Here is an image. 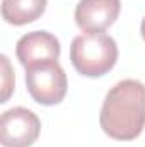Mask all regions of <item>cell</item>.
Wrapping results in <instances>:
<instances>
[{"mask_svg": "<svg viewBox=\"0 0 145 147\" xmlns=\"http://www.w3.org/2000/svg\"><path fill=\"white\" fill-rule=\"evenodd\" d=\"M99 123L103 132L116 140H133L145 127V86L125 79L109 89L103 103Z\"/></svg>", "mask_w": 145, "mask_h": 147, "instance_id": "cell-1", "label": "cell"}, {"mask_svg": "<svg viewBox=\"0 0 145 147\" xmlns=\"http://www.w3.org/2000/svg\"><path fill=\"white\" fill-rule=\"evenodd\" d=\"M116 60V41L104 33H85L72 41L70 62L75 70L85 77H101L108 74Z\"/></svg>", "mask_w": 145, "mask_h": 147, "instance_id": "cell-2", "label": "cell"}, {"mask_svg": "<svg viewBox=\"0 0 145 147\" xmlns=\"http://www.w3.org/2000/svg\"><path fill=\"white\" fill-rule=\"evenodd\" d=\"M26 86L31 98L44 106L63 101L67 94V74L56 60L26 69Z\"/></svg>", "mask_w": 145, "mask_h": 147, "instance_id": "cell-3", "label": "cell"}, {"mask_svg": "<svg viewBox=\"0 0 145 147\" xmlns=\"http://www.w3.org/2000/svg\"><path fill=\"white\" fill-rule=\"evenodd\" d=\"M41 121L28 108L7 110L0 120V142L3 147H29L39 137Z\"/></svg>", "mask_w": 145, "mask_h": 147, "instance_id": "cell-4", "label": "cell"}, {"mask_svg": "<svg viewBox=\"0 0 145 147\" xmlns=\"http://www.w3.org/2000/svg\"><path fill=\"white\" fill-rule=\"evenodd\" d=\"M15 53L21 65L24 69H31L39 63L58 60L60 41L48 31H33L17 41Z\"/></svg>", "mask_w": 145, "mask_h": 147, "instance_id": "cell-5", "label": "cell"}, {"mask_svg": "<svg viewBox=\"0 0 145 147\" xmlns=\"http://www.w3.org/2000/svg\"><path fill=\"white\" fill-rule=\"evenodd\" d=\"M119 0H80L75 9V22L84 33H103L118 19Z\"/></svg>", "mask_w": 145, "mask_h": 147, "instance_id": "cell-6", "label": "cell"}, {"mask_svg": "<svg viewBox=\"0 0 145 147\" xmlns=\"http://www.w3.org/2000/svg\"><path fill=\"white\" fill-rule=\"evenodd\" d=\"M48 0H2V17L14 26H24L39 19Z\"/></svg>", "mask_w": 145, "mask_h": 147, "instance_id": "cell-7", "label": "cell"}, {"mask_svg": "<svg viewBox=\"0 0 145 147\" xmlns=\"http://www.w3.org/2000/svg\"><path fill=\"white\" fill-rule=\"evenodd\" d=\"M2 63H3V69H5V75H3V96H2V103H5L10 96V91H12V84L9 82V77H10V63H9V58L5 55H2Z\"/></svg>", "mask_w": 145, "mask_h": 147, "instance_id": "cell-8", "label": "cell"}, {"mask_svg": "<svg viewBox=\"0 0 145 147\" xmlns=\"http://www.w3.org/2000/svg\"><path fill=\"white\" fill-rule=\"evenodd\" d=\"M140 33H142V38L145 39V17L142 19V26H140Z\"/></svg>", "mask_w": 145, "mask_h": 147, "instance_id": "cell-9", "label": "cell"}]
</instances>
